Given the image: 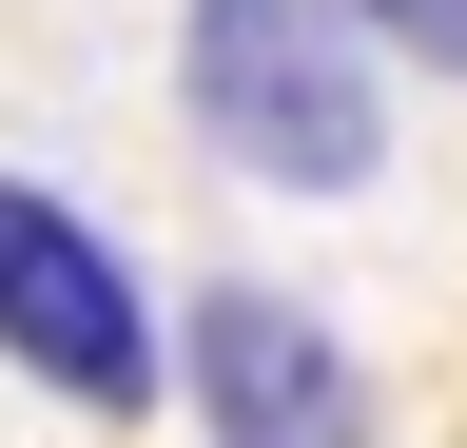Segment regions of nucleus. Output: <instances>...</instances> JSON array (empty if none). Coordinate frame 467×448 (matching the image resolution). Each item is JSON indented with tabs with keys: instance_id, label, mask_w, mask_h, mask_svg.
I'll return each mask as SVG.
<instances>
[{
	"instance_id": "f257e3e1",
	"label": "nucleus",
	"mask_w": 467,
	"mask_h": 448,
	"mask_svg": "<svg viewBox=\"0 0 467 448\" xmlns=\"http://www.w3.org/2000/svg\"><path fill=\"white\" fill-rule=\"evenodd\" d=\"M175 98L273 195H370V156H389V59H370L350 0H195L175 20Z\"/></svg>"
},
{
	"instance_id": "f03ea898",
	"label": "nucleus",
	"mask_w": 467,
	"mask_h": 448,
	"mask_svg": "<svg viewBox=\"0 0 467 448\" xmlns=\"http://www.w3.org/2000/svg\"><path fill=\"white\" fill-rule=\"evenodd\" d=\"M0 370L58 390V410H98V429H137L156 410V293H137V254L98 234L78 195H39V176H0Z\"/></svg>"
},
{
	"instance_id": "7ed1b4c3",
	"label": "nucleus",
	"mask_w": 467,
	"mask_h": 448,
	"mask_svg": "<svg viewBox=\"0 0 467 448\" xmlns=\"http://www.w3.org/2000/svg\"><path fill=\"white\" fill-rule=\"evenodd\" d=\"M175 390H195L214 448H370L350 331H331L312 293H273V273H214V293L175 312Z\"/></svg>"
},
{
	"instance_id": "20e7f679",
	"label": "nucleus",
	"mask_w": 467,
	"mask_h": 448,
	"mask_svg": "<svg viewBox=\"0 0 467 448\" xmlns=\"http://www.w3.org/2000/svg\"><path fill=\"white\" fill-rule=\"evenodd\" d=\"M370 20V59H429V78H467V0H350Z\"/></svg>"
}]
</instances>
